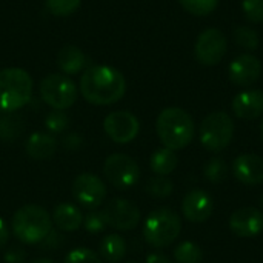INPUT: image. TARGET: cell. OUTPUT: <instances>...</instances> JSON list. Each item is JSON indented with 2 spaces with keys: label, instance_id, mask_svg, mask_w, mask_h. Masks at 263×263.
<instances>
[{
  "label": "cell",
  "instance_id": "cell-1",
  "mask_svg": "<svg viewBox=\"0 0 263 263\" xmlns=\"http://www.w3.org/2000/svg\"><path fill=\"white\" fill-rule=\"evenodd\" d=\"M125 91L126 80L112 66H91L82 74L80 92L92 105H112L125 96Z\"/></svg>",
  "mask_w": 263,
  "mask_h": 263
},
{
  "label": "cell",
  "instance_id": "cell-2",
  "mask_svg": "<svg viewBox=\"0 0 263 263\" xmlns=\"http://www.w3.org/2000/svg\"><path fill=\"white\" fill-rule=\"evenodd\" d=\"M156 131L165 148L179 151L186 148L193 142L194 122L185 109L171 106L159 114L156 122Z\"/></svg>",
  "mask_w": 263,
  "mask_h": 263
},
{
  "label": "cell",
  "instance_id": "cell-3",
  "mask_svg": "<svg viewBox=\"0 0 263 263\" xmlns=\"http://www.w3.org/2000/svg\"><path fill=\"white\" fill-rule=\"evenodd\" d=\"M12 234L25 245L40 243L52 230L49 213L39 205H25L18 208L11 220Z\"/></svg>",
  "mask_w": 263,
  "mask_h": 263
},
{
  "label": "cell",
  "instance_id": "cell-4",
  "mask_svg": "<svg viewBox=\"0 0 263 263\" xmlns=\"http://www.w3.org/2000/svg\"><path fill=\"white\" fill-rule=\"evenodd\" d=\"M32 86V79L25 69H0V112L9 114L23 108L31 100Z\"/></svg>",
  "mask_w": 263,
  "mask_h": 263
},
{
  "label": "cell",
  "instance_id": "cell-5",
  "mask_svg": "<svg viewBox=\"0 0 263 263\" xmlns=\"http://www.w3.org/2000/svg\"><path fill=\"white\" fill-rule=\"evenodd\" d=\"M182 231L179 214L170 208L154 210L143 223V239L153 248H165L171 245Z\"/></svg>",
  "mask_w": 263,
  "mask_h": 263
},
{
  "label": "cell",
  "instance_id": "cell-6",
  "mask_svg": "<svg viewBox=\"0 0 263 263\" xmlns=\"http://www.w3.org/2000/svg\"><path fill=\"white\" fill-rule=\"evenodd\" d=\"M234 136V122L223 112L208 114L200 125V143L210 153H220L228 148Z\"/></svg>",
  "mask_w": 263,
  "mask_h": 263
},
{
  "label": "cell",
  "instance_id": "cell-7",
  "mask_svg": "<svg viewBox=\"0 0 263 263\" xmlns=\"http://www.w3.org/2000/svg\"><path fill=\"white\" fill-rule=\"evenodd\" d=\"M39 91L43 102L59 111L71 108L77 99V89L74 82L63 74L46 76L40 82Z\"/></svg>",
  "mask_w": 263,
  "mask_h": 263
},
{
  "label": "cell",
  "instance_id": "cell-8",
  "mask_svg": "<svg viewBox=\"0 0 263 263\" xmlns=\"http://www.w3.org/2000/svg\"><path fill=\"white\" fill-rule=\"evenodd\" d=\"M103 173L109 183L117 190H129L139 182L140 168L137 162L126 154H111L103 165Z\"/></svg>",
  "mask_w": 263,
  "mask_h": 263
},
{
  "label": "cell",
  "instance_id": "cell-9",
  "mask_svg": "<svg viewBox=\"0 0 263 263\" xmlns=\"http://www.w3.org/2000/svg\"><path fill=\"white\" fill-rule=\"evenodd\" d=\"M227 49H228L227 35L217 28H208L197 37L194 54L202 65L214 66L220 63V60L225 57Z\"/></svg>",
  "mask_w": 263,
  "mask_h": 263
},
{
  "label": "cell",
  "instance_id": "cell-10",
  "mask_svg": "<svg viewBox=\"0 0 263 263\" xmlns=\"http://www.w3.org/2000/svg\"><path fill=\"white\" fill-rule=\"evenodd\" d=\"M72 196L83 208L96 210L105 202L106 186L97 176L83 173L72 182Z\"/></svg>",
  "mask_w": 263,
  "mask_h": 263
},
{
  "label": "cell",
  "instance_id": "cell-11",
  "mask_svg": "<svg viewBox=\"0 0 263 263\" xmlns=\"http://www.w3.org/2000/svg\"><path fill=\"white\" fill-rule=\"evenodd\" d=\"M103 129L112 142L125 145L137 137L140 123L139 119L129 111H114L105 117Z\"/></svg>",
  "mask_w": 263,
  "mask_h": 263
},
{
  "label": "cell",
  "instance_id": "cell-12",
  "mask_svg": "<svg viewBox=\"0 0 263 263\" xmlns=\"http://www.w3.org/2000/svg\"><path fill=\"white\" fill-rule=\"evenodd\" d=\"M106 225L119 231L134 230L140 222V210L126 199H112L102 210Z\"/></svg>",
  "mask_w": 263,
  "mask_h": 263
},
{
  "label": "cell",
  "instance_id": "cell-13",
  "mask_svg": "<svg viewBox=\"0 0 263 263\" xmlns=\"http://www.w3.org/2000/svg\"><path fill=\"white\" fill-rule=\"evenodd\" d=\"M262 74V62L253 54L237 55L228 66V77L236 86L247 88L259 80Z\"/></svg>",
  "mask_w": 263,
  "mask_h": 263
},
{
  "label": "cell",
  "instance_id": "cell-14",
  "mask_svg": "<svg viewBox=\"0 0 263 263\" xmlns=\"http://www.w3.org/2000/svg\"><path fill=\"white\" fill-rule=\"evenodd\" d=\"M230 228L242 239L256 237L263 231V213L254 206L240 208L231 214Z\"/></svg>",
  "mask_w": 263,
  "mask_h": 263
},
{
  "label": "cell",
  "instance_id": "cell-15",
  "mask_svg": "<svg viewBox=\"0 0 263 263\" xmlns=\"http://www.w3.org/2000/svg\"><path fill=\"white\" fill-rule=\"evenodd\" d=\"M214 211L213 197L203 190L190 191L182 202V213L188 222L202 223L206 222Z\"/></svg>",
  "mask_w": 263,
  "mask_h": 263
},
{
  "label": "cell",
  "instance_id": "cell-16",
  "mask_svg": "<svg viewBox=\"0 0 263 263\" xmlns=\"http://www.w3.org/2000/svg\"><path fill=\"white\" fill-rule=\"evenodd\" d=\"M233 174L243 185H260L263 183V159L253 153L239 156L233 162Z\"/></svg>",
  "mask_w": 263,
  "mask_h": 263
},
{
  "label": "cell",
  "instance_id": "cell-17",
  "mask_svg": "<svg viewBox=\"0 0 263 263\" xmlns=\"http://www.w3.org/2000/svg\"><path fill=\"white\" fill-rule=\"evenodd\" d=\"M233 111L239 119L256 120L263 114V91L247 89L233 99Z\"/></svg>",
  "mask_w": 263,
  "mask_h": 263
},
{
  "label": "cell",
  "instance_id": "cell-18",
  "mask_svg": "<svg viewBox=\"0 0 263 263\" xmlns=\"http://www.w3.org/2000/svg\"><path fill=\"white\" fill-rule=\"evenodd\" d=\"M26 153L35 160H46L54 156L57 149V140L48 133H34L26 140Z\"/></svg>",
  "mask_w": 263,
  "mask_h": 263
},
{
  "label": "cell",
  "instance_id": "cell-19",
  "mask_svg": "<svg viewBox=\"0 0 263 263\" xmlns=\"http://www.w3.org/2000/svg\"><path fill=\"white\" fill-rule=\"evenodd\" d=\"M52 220L59 230L71 233V231H77L82 227L83 214L72 203H60L55 206L52 213Z\"/></svg>",
  "mask_w": 263,
  "mask_h": 263
},
{
  "label": "cell",
  "instance_id": "cell-20",
  "mask_svg": "<svg viewBox=\"0 0 263 263\" xmlns=\"http://www.w3.org/2000/svg\"><path fill=\"white\" fill-rule=\"evenodd\" d=\"M86 55L72 45H66L57 54V65L65 74H77L86 68Z\"/></svg>",
  "mask_w": 263,
  "mask_h": 263
},
{
  "label": "cell",
  "instance_id": "cell-21",
  "mask_svg": "<svg viewBox=\"0 0 263 263\" xmlns=\"http://www.w3.org/2000/svg\"><path fill=\"white\" fill-rule=\"evenodd\" d=\"M99 254L108 263H119L126 254V242L119 234L105 236L99 243Z\"/></svg>",
  "mask_w": 263,
  "mask_h": 263
},
{
  "label": "cell",
  "instance_id": "cell-22",
  "mask_svg": "<svg viewBox=\"0 0 263 263\" xmlns=\"http://www.w3.org/2000/svg\"><path fill=\"white\" fill-rule=\"evenodd\" d=\"M179 165L177 154L170 148H159L153 153L149 159V166L156 176H170Z\"/></svg>",
  "mask_w": 263,
  "mask_h": 263
},
{
  "label": "cell",
  "instance_id": "cell-23",
  "mask_svg": "<svg viewBox=\"0 0 263 263\" xmlns=\"http://www.w3.org/2000/svg\"><path fill=\"white\" fill-rule=\"evenodd\" d=\"M23 129V119L18 114L9 112L0 117V140L14 142Z\"/></svg>",
  "mask_w": 263,
  "mask_h": 263
},
{
  "label": "cell",
  "instance_id": "cell-24",
  "mask_svg": "<svg viewBox=\"0 0 263 263\" xmlns=\"http://www.w3.org/2000/svg\"><path fill=\"white\" fill-rule=\"evenodd\" d=\"M174 259L177 263H202L203 251L194 242H182L174 250Z\"/></svg>",
  "mask_w": 263,
  "mask_h": 263
},
{
  "label": "cell",
  "instance_id": "cell-25",
  "mask_svg": "<svg viewBox=\"0 0 263 263\" xmlns=\"http://www.w3.org/2000/svg\"><path fill=\"white\" fill-rule=\"evenodd\" d=\"M234 40L239 46H242L247 51H254L259 48L260 39H259V32L256 29H253L251 26H239L234 29Z\"/></svg>",
  "mask_w": 263,
  "mask_h": 263
},
{
  "label": "cell",
  "instance_id": "cell-26",
  "mask_svg": "<svg viewBox=\"0 0 263 263\" xmlns=\"http://www.w3.org/2000/svg\"><path fill=\"white\" fill-rule=\"evenodd\" d=\"M203 174L211 183H222L228 176V165L222 157H213L203 168Z\"/></svg>",
  "mask_w": 263,
  "mask_h": 263
},
{
  "label": "cell",
  "instance_id": "cell-27",
  "mask_svg": "<svg viewBox=\"0 0 263 263\" xmlns=\"http://www.w3.org/2000/svg\"><path fill=\"white\" fill-rule=\"evenodd\" d=\"M146 193L156 199H165L168 196H171L173 190H174V185L173 182L165 177V176H157V177H151L145 186Z\"/></svg>",
  "mask_w": 263,
  "mask_h": 263
},
{
  "label": "cell",
  "instance_id": "cell-28",
  "mask_svg": "<svg viewBox=\"0 0 263 263\" xmlns=\"http://www.w3.org/2000/svg\"><path fill=\"white\" fill-rule=\"evenodd\" d=\"M180 5L191 14L203 17L210 15L213 11H216L219 0H179Z\"/></svg>",
  "mask_w": 263,
  "mask_h": 263
},
{
  "label": "cell",
  "instance_id": "cell-29",
  "mask_svg": "<svg viewBox=\"0 0 263 263\" xmlns=\"http://www.w3.org/2000/svg\"><path fill=\"white\" fill-rule=\"evenodd\" d=\"M80 6V0H46V8L52 15L66 17L76 12Z\"/></svg>",
  "mask_w": 263,
  "mask_h": 263
},
{
  "label": "cell",
  "instance_id": "cell-30",
  "mask_svg": "<svg viewBox=\"0 0 263 263\" xmlns=\"http://www.w3.org/2000/svg\"><path fill=\"white\" fill-rule=\"evenodd\" d=\"M68 125H69V117L63 111H59V109L49 112L45 119V126L52 134L65 131L68 128Z\"/></svg>",
  "mask_w": 263,
  "mask_h": 263
},
{
  "label": "cell",
  "instance_id": "cell-31",
  "mask_svg": "<svg viewBox=\"0 0 263 263\" xmlns=\"http://www.w3.org/2000/svg\"><path fill=\"white\" fill-rule=\"evenodd\" d=\"M63 263H102V260L89 248H76L68 253Z\"/></svg>",
  "mask_w": 263,
  "mask_h": 263
},
{
  "label": "cell",
  "instance_id": "cell-32",
  "mask_svg": "<svg viewBox=\"0 0 263 263\" xmlns=\"http://www.w3.org/2000/svg\"><path fill=\"white\" fill-rule=\"evenodd\" d=\"M242 11L247 20L253 23L263 22V0H242Z\"/></svg>",
  "mask_w": 263,
  "mask_h": 263
},
{
  "label": "cell",
  "instance_id": "cell-33",
  "mask_svg": "<svg viewBox=\"0 0 263 263\" xmlns=\"http://www.w3.org/2000/svg\"><path fill=\"white\" fill-rule=\"evenodd\" d=\"M85 230L91 234H97L102 233L106 228V220L102 211H91L89 214H86V217H83V223Z\"/></svg>",
  "mask_w": 263,
  "mask_h": 263
},
{
  "label": "cell",
  "instance_id": "cell-34",
  "mask_svg": "<svg viewBox=\"0 0 263 263\" xmlns=\"http://www.w3.org/2000/svg\"><path fill=\"white\" fill-rule=\"evenodd\" d=\"M62 243H63V236H60L57 231L51 230L49 234L40 242V247L43 250H54V248H59Z\"/></svg>",
  "mask_w": 263,
  "mask_h": 263
},
{
  "label": "cell",
  "instance_id": "cell-35",
  "mask_svg": "<svg viewBox=\"0 0 263 263\" xmlns=\"http://www.w3.org/2000/svg\"><path fill=\"white\" fill-rule=\"evenodd\" d=\"M3 259L6 263H23L26 260V253L20 247H11L5 251Z\"/></svg>",
  "mask_w": 263,
  "mask_h": 263
},
{
  "label": "cell",
  "instance_id": "cell-36",
  "mask_svg": "<svg viewBox=\"0 0 263 263\" xmlns=\"http://www.w3.org/2000/svg\"><path fill=\"white\" fill-rule=\"evenodd\" d=\"M82 137L79 136V134H68L65 139H63V146L66 148V149H69V151H74V149H79L80 148V145H82Z\"/></svg>",
  "mask_w": 263,
  "mask_h": 263
},
{
  "label": "cell",
  "instance_id": "cell-37",
  "mask_svg": "<svg viewBox=\"0 0 263 263\" xmlns=\"http://www.w3.org/2000/svg\"><path fill=\"white\" fill-rule=\"evenodd\" d=\"M9 240V228L3 219H0V248H3Z\"/></svg>",
  "mask_w": 263,
  "mask_h": 263
},
{
  "label": "cell",
  "instance_id": "cell-38",
  "mask_svg": "<svg viewBox=\"0 0 263 263\" xmlns=\"http://www.w3.org/2000/svg\"><path fill=\"white\" fill-rule=\"evenodd\" d=\"M146 263H171V260H170L165 254H160V253H151V254L146 257Z\"/></svg>",
  "mask_w": 263,
  "mask_h": 263
},
{
  "label": "cell",
  "instance_id": "cell-39",
  "mask_svg": "<svg viewBox=\"0 0 263 263\" xmlns=\"http://www.w3.org/2000/svg\"><path fill=\"white\" fill-rule=\"evenodd\" d=\"M32 263H54L52 260H49V259H39V260H34Z\"/></svg>",
  "mask_w": 263,
  "mask_h": 263
},
{
  "label": "cell",
  "instance_id": "cell-40",
  "mask_svg": "<svg viewBox=\"0 0 263 263\" xmlns=\"http://www.w3.org/2000/svg\"><path fill=\"white\" fill-rule=\"evenodd\" d=\"M262 139H263V122H262Z\"/></svg>",
  "mask_w": 263,
  "mask_h": 263
},
{
  "label": "cell",
  "instance_id": "cell-41",
  "mask_svg": "<svg viewBox=\"0 0 263 263\" xmlns=\"http://www.w3.org/2000/svg\"><path fill=\"white\" fill-rule=\"evenodd\" d=\"M260 203H262V206H263V196H262V200H260Z\"/></svg>",
  "mask_w": 263,
  "mask_h": 263
},
{
  "label": "cell",
  "instance_id": "cell-42",
  "mask_svg": "<svg viewBox=\"0 0 263 263\" xmlns=\"http://www.w3.org/2000/svg\"><path fill=\"white\" fill-rule=\"evenodd\" d=\"M126 263H136V262H126Z\"/></svg>",
  "mask_w": 263,
  "mask_h": 263
}]
</instances>
